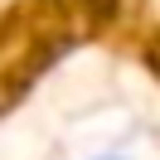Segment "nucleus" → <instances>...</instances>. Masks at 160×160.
Masks as SVG:
<instances>
[{"label": "nucleus", "mask_w": 160, "mask_h": 160, "mask_svg": "<svg viewBox=\"0 0 160 160\" xmlns=\"http://www.w3.org/2000/svg\"><path fill=\"white\" fill-rule=\"evenodd\" d=\"M92 160H126V155H92Z\"/></svg>", "instance_id": "f257e3e1"}]
</instances>
